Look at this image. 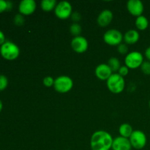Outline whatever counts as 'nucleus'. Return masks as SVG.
I'll list each match as a JSON object with an SVG mask.
<instances>
[{
    "label": "nucleus",
    "instance_id": "nucleus-12",
    "mask_svg": "<svg viewBox=\"0 0 150 150\" xmlns=\"http://www.w3.org/2000/svg\"><path fill=\"white\" fill-rule=\"evenodd\" d=\"M131 144H130L129 139L127 138L122 137V136H119V137L115 138L113 141L112 150H131L132 149Z\"/></svg>",
    "mask_w": 150,
    "mask_h": 150
},
{
    "label": "nucleus",
    "instance_id": "nucleus-21",
    "mask_svg": "<svg viewBox=\"0 0 150 150\" xmlns=\"http://www.w3.org/2000/svg\"><path fill=\"white\" fill-rule=\"evenodd\" d=\"M8 86V79L4 75H0V91H3Z\"/></svg>",
    "mask_w": 150,
    "mask_h": 150
},
{
    "label": "nucleus",
    "instance_id": "nucleus-27",
    "mask_svg": "<svg viewBox=\"0 0 150 150\" xmlns=\"http://www.w3.org/2000/svg\"><path fill=\"white\" fill-rule=\"evenodd\" d=\"M70 17H71V19L75 23H78V22L81 20V15L79 12H74V13H73Z\"/></svg>",
    "mask_w": 150,
    "mask_h": 150
},
{
    "label": "nucleus",
    "instance_id": "nucleus-31",
    "mask_svg": "<svg viewBox=\"0 0 150 150\" xmlns=\"http://www.w3.org/2000/svg\"><path fill=\"white\" fill-rule=\"evenodd\" d=\"M13 8V3L11 1H7V10H10Z\"/></svg>",
    "mask_w": 150,
    "mask_h": 150
},
{
    "label": "nucleus",
    "instance_id": "nucleus-5",
    "mask_svg": "<svg viewBox=\"0 0 150 150\" xmlns=\"http://www.w3.org/2000/svg\"><path fill=\"white\" fill-rule=\"evenodd\" d=\"M144 62L143 54L136 51L128 53L125 59V64L129 69L139 68Z\"/></svg>",
    "mask_w": 150,
    "mask_h": 150
},
{
    "label": "nucleus",
    "instance_id": "nucleus-3",
    "mask_svg": "<svg viewBox=\"0 0 150 150\" xmlns=\"http://www.w3.org/2000/svg\"><path fill=\"white\" fill-rule=\"evenodd\" d=\"M106 85L108 90L114 94H120L125 87V81L124 77L119 73H113L106 81Z\"/></svg>",
    "mask_w": 150,
    "mask_h": 150
},
{
    "label": "nucleus",
    "instance_id": "nucleus-25",
    "mask_svg": "<svg viewBox=\"0 0 150 150\" xmlns=\"http://www.w3.org/2000/svg\"><path fill=\"white\" fill-rule=\"evenodd\" d=\"M43 84L47 87H51L54 86V79L51 76H46L43 79Z\"/></svg>",
    "mask_w": 150,
    "mask_h": 150
},
{
    "label": "nucleus",
    "instance_id": "nucleus-11",
    "mask_svg": "<svg viewBox=\"0 0 150 150\" xmlns=\"http://www.w3.org/2000/svg\"><path fill=\"white\" fill-rule=\"evenodd\" d=\"M37 4L34 0H22L18 5V11L23 16H29L35 13Z\"/></svg>",
    "mask_w": 150,
    "mask_h": 150
},
{
    "label": "nucleus",
    "instance_id": "nucleus-26",
    "mask_svg": "<svg viewBox=\"0 0 150 150\" xmlns=\"http://www.w3.org/2000/svg\"><path fill=\"white\" fill-rule=\"evenodd\" d=\"M129 73V68L125 65L121 66V67L119 70L118 73L121 76L124 77V76H126Z\"/></svg>",
    "mask_w": 150,
    "mask_h": 150
},
{
    "label": "nucleus",
    "instance_id": "nucleus-24",
    "mask_svg": "<svg viewBox=\"0 0 150 150\" xmlns=\"http://www.w3.org/2000/svg\"><path fill=\"white\" fill-rule=\"evenodd\" d=\"M25 19L23 18V16L21 14H17L14 17V23L16 26H22L24 23Z\"/></svg>",
    "mask_w": 150,
    "mask_h": 150
},
{
    "label": "nucleus",
    "instance_id": "nucleus-2",
    "mask_svg": "<svg viewBox=\"0 0 150 150\" xmlns=\"http://www.w3.org/2000/svg\"><path fill=\"white\" fill-rule=\"evenodd\" d=\"M0 54L6 60L13 61L20 55L19 47L11 41H6L0 47Z\"/></svg>",
    "mask_w": 150,
    "mask_h": 150
},
{
    "label": "nucleus",
    "instance_id": "nucleus-14",
    "mask_svg": "<svg viewBox=\"0 0 150 150\" xmlns=\"http://www.w3.org/2000/svg\"><path fill=\"white\" fill-rule=\"evenodd\" d=\"M114 15L110 10H103L98 16L97 22L98 25L102 27H105L108 26L112 21Z\"/></svg>",
    "mask_w": 150,
    "mask_h": 150
},
{
    "label": "nucleus",
    "instance_id": "nucleus-18",
    "mask_svg": "<svg viewBox=\"0 0 150 150\" xmlns=\"http://www.w3.org/2000/svg\"><path fill=\"white\" fill-rule=\"evenodd\" d=\"M41 8L45 12H51L54 10L56 6L57 5V2L56 0H42L41 1Z\"/></svg>",
    "mask_w": 150,
    "mask_h": 150
},
{
    "label": "nucleus",
    "instance_id": "nucleus-15",
    "mask_svg": "<svg viewBox=\"0 0 150 150\" xmlns=\"http://www.w3.org/2000/svg\"><path fill=\"white\" fill-rule=\"evenodd\" d=\"M139 38H140V35H139V32L135 29H130L123 36V40L125 43L129 44V45L136 43L139 40Z\"/></svg>",
    "mask_w": 150,
    "mask_h": 150
},
{
    "label": "nucleus",
    "instance_id": "nucleus-20",
    "mask_svg": "<svg viewBox=\"0 0 150 150\" xmlns=\"http://www.w3.org/2000/svg\"><path fill=\"white\" fill-rule=\"evenodd\" d=\"M82 32V28L79 23H73V24H71V26H70V32L71 33V35H73V36L78 37L80 36L81 33Z\"/></svg>",
    "mask_w": 150,
    "mask_h": 150
},
{
    "label": "nucleus",
    "instance_id": "nucleus-30",
    "mask_svg": "<svg viewBox=\"0 0 150 150\" xmlns=\"http://www.w3.org/2000/svg\"><path fill=\"white\" fill-rule=\"evenodd\" d=\"M145 57L147 59L148 61L150 62V46L148 47L145 51Z\"/></svg>",
    "mask_w": 150,
    "mask_h": 150
},
{
    "label": "nucleus",
    "instance_id": "nucleus-16",
    "mask_svg": "<svg viewBox=\"0 0 150 150\" xmlns=\"http://www.w3.org/2000/svg\"><path fill=\"white\" fill-rule=\"evenodd\" d=\"M136 28L140 31H144L149 26V21L147 18L144 16H140L136 18V21H135Z\"/></svg>",
    "mask_w": 150,
    "mask_h": 150
},
{
    "label": "nucleus",
    "instance_id": "nucleus-19",
    "mask_svg": "<svg viewBox=\"0 0 150 150\" xmlns=\"http://www.w3.org/2000/svg\"><path fill=\"white\" fill-rule=\"evenodd\" d=\"M108 65L109 66L112 72L119 71L120 68L121 67V64H120V60L117 57H111L108 59Z\"/></svg>",
    "mask_w": 150,
    "mask_h": 150
},
{
    "label": "nucleus",
    "instance_id": "nucleus-10",
    "mask_svg": "<svg viewBox=\"0 0 150 150\" xmlns=\"http://www.w3.org/2000/svg\"><path fill=\"white\" fill-rule=\"evenodd\" d=\"M127 9L132 16L137 18L142 16L144 10V6L140 0H129L127 2Z\"/></svg>",
    "mask_w": 150,
    "mask_h": 150
},
{
    "label": "nucleus",
    "instance_id": "nucleus-17",
    "mask_svg": "<svg viewBox=\"0 0 150 150\" xmlns=\"http://www.w3.org/2000/svg\"><path fill=\"white\" fill-rule=\"evenodd\" d=\"M133 131L134 130H133L132 126L130 125L127 124V123H124V124L121 125L120 127V129H119L120 136L127 138V139H129L130 137V136H131Z\"/></svg>",
    "mask_w": 150,
    "mask_h": 150
},
{
    "label": "nucleus",
    "instance_id": "nucleus-4",
    "mask_svg": "<svg viewBox=\"0 0 150 150\" xmlns=\"http://www.w3.org/2000/svg\"><path fill=\"white\" fill-rule=\"evenodd\" d=\"M73 86V80L67 76H60L54 80V89L59 93L64 94L70 92Z\"/></svg>",
    "mask_w": 150,
    "mask_h": 150
},
{
    "label": "nucleus",
    "instance_id": "nucleus-32",
    "mask_svg": "<svg viewBox=\"0 0 150 150\" xmlns=\"http://www.w3.org/2000/svg\"><path fill=\"white\" fill-rule=\"evenodd\" d=\"M3 108V104H2V102H1V100H0V113H1V110H2Z\"/></svg>",
    "mask_w": 150,
    "mask_h": 150
},
{
    "label": "nucleus",
    "instance_id": "nucleus-13",
    "mask_svg": "<svg viewBox=\"0 0 150 150\" xmlns=\"http://www.w3.org/2000/svg\"><path fill=\"white\" fill-rule=\"evenodd\" d=\"M112 74V70H111L108 64H100L97 66L95 69V75L100 80L107 81Z\"/></svg>",
    "mask_w": 150,
    "mask_h": 150
},
{
    "label": "nucleus",
    "instance_id": "nucleus-6",
    "mask_svg": "<svg viewBox=\"0 0 150 150\" xmlns=\"http://www.w3.org/2000/svg\"><path fill=\"white\" fill-rule=\"evenodd\" d=\"M55 16L61 20H66L71 16L73 8L70 2L67 1H60L54 9Z\"/></svg>",
    "mask_w": 150,
    "mask_h": 150
},
{
    "label": "nucleus",
    "instance_id": "nucleus-29",
    "mask_svg": "<svg viewBox=\"0 0 150 150\" xmlns=\"http://www.w3.org/2000/svg\"><path fill=\"white\" fill-rule=\"evenodd\" d=\"M6 40H5V36H4V34L0 30V45L4 44Z\"/></svg>",
    "mask_w": 150,
    "mask_h": 150
},
{
    "label": "nucleus",
    "instance_id": "nucleus-7",
    "mask_svg": "<svg viewBox=\"0 0 150 150\" xmlns=\"http://www.w3.org/2000/svg\"><path fill=\"white\" fill-rule=\"evenodd\" d=\"M122 32L117 29H109L103 35V40L106 44L112 46H117L122 43L123 40Z\"/></svg>",
    "mask_w": 150,
    "mask_h": 150
},
{
    "label": "nucleus",
    "instance_id": "nucleus-28",
    "mask_svg": "<svg viewBox=\"0 0 150 150\" xmlns=\"http://www.w3.org/2000/svg\"><path fill=\"white\" fill-rule=\"evenodd\" d=\"M7 10V1L0 0V13Z\"/></svg>",
    "mask_w": 150,
    "mask_h": 150
},
{
    "label": "nucleus",
    "instance_id": "nucleus-22",
    "mask_svg": "<svg viewBox=\"0 0 150 150\" xmlns=\"http://www.w3.org/2000/svg\"><path fill=\"white\" fill-rule=\"evenodd\" d=\"M140 67L142 73H143L144 74L147 75V76L150 75V62L149 61L144 62Z\"/></svg>",
    "mask_w": 150,
    "mask_h": 150
},
{
    "label": "nucleus",
    "instance_id": "nucleus-8",
    "mask_svg": "<svg viewBox=\"0 0 150 150\" xmlns=\"http://www.w3.org/2000/svg\"><path fill=\"white\" fill-rule=\"evenodd\" d=\"M132 147L136 149H142L145 147L147 142L146 136L142 130H134L129 138Z\"/></svg>",
    "mask_w": 150,
    "mask_h": 150
},
{
    "label": "nucleus",
    "instance_id": "nucleus-33",
    "mask_svg": "<svg viewBox=\"0 0 150 150\" xmlns=\"http://www.w3.org/2000/svg\"><path fill=\"white\" fill-rule=\"evenodd\" d=\"M149 108H150V100H149Z\"/></svg>",
    "mask_w": 150,
    "mask_h": 150
},
{
    "label": "nucleus",
    "instance_id": "nucleus-23",
    "mask_svg": "<svg viewBox=\"0 0 150 150\" xmlns=\"http://www.w3.org/2000/svg\"><path fill=\"white\" fill-rule=\"evenodd\" d=\"M117 51L120 53V54H122V55H125L126 54L127 55L128 54L129 48L128 46L126 43H121L119 45H117Z\"/></svg>",
    "mask_w": 150,
    "mask_h": 150
},
{
    "label": "nucleus",
    "instance_id": "nucleus-9",
    "mask_svg": "<svg viewBox=\"0 0 150 150\" xmlns=\"http://www.w3.org/2000/svg\"><path fill=\"white\" fill-rule=\"evenodd\" d=\"M71 47L78 54H83L87 51L89 43L87 40L82 36L75 37L71 41Z\"/></svg>",
    "mask_w": 150,
    "mask_h": 150
},
{
    "label": "nucleus",
    "instance_id": "nucleus-1",
    "mask_svg": "<svg viewBox=\"0 0 150 150\" xmlns=\"http://www.w3.org/2000/svg\"><path fill=\"white\" fill-rule=\"evenodd\" d=\"M114 139L109 133L104 130H98L92 134L90 139L92 150H110L112 147Z\"/></svg>",
    "mask_w": 150,
    "mask_h": 150
}]
</instances>
